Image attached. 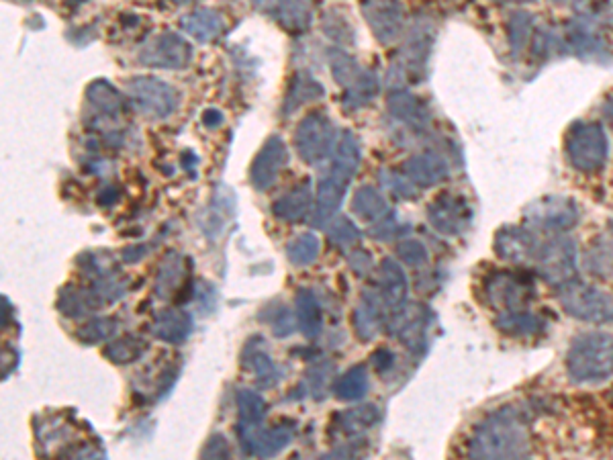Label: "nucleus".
Here are the masks:
<instances>
[{
    "label": "nucleus",
    "mask_w": 613,
    "mask_h": 460,
    "mask_svg": "<svg viewBox=\"0 0 613 460\" xmlns=\"http://www.w3.org/2000/svg\"><path fill=\"white\" fill-rule=\"evenodd\" d=\"M468 458H526L532 454L530 416L515 405L501 407L475 428L466 448Z\"/></svg>",
    "instance_id": "nucleus-1"
},
{
    "label": "nucleus",
    "mask_w": 613,
    "mask_h": 460,
    "mask_svg": "<svg viewBox=\"0 0 613 460\" xmlns=\"http://www.w3.org/2000/svg\"><path fill=\"white\" fill-rule=\"evenodd\" d=\"M613 23V11L607 0H587L564 31V45L571 54L585 62L607 64L613 60L605 27Z\"/></svg>",
    "instance_id": "nucleus-2"
},
{
    "label": "nucleus",
    "mask_w": 613,
    "mask_h": 460,
    "mask_svg": "<svg viewBox=\"0 0 613 460\" xmlns=\"http://www.w3.org/2000/svg\"><path fill=\"white\" fill-rule=\"evenodd\" d=\"M436 41V25L432 17H417L405 37L401 52L389 68L387 82L391 90H401L407 84H419L428 74L430 56Z\"/></svg>",
    "instance_id": "nucleus-3"
},
{
    "label": "nucleus",
    "mask_w": 613,
    "mask_h": 460,
    "mask_svg": "<svg viewBox=\"0 0 613 460\" xmlns=\"http://www.w3.org/2000/svg\"><path fill=\"white\" fill-rule=\"evenodd\" d=\"M567 373L577 385H595L613 377V336L587 332L567 352Z\"/></svg>",
    "instance_id": "nucleus-4"
},
{
    "label": "nucleus",
    "mask_w": 613,
    "mask_h": 460,
    "mask_svg": "<svg viewBox=\"0 0 613 460\" xmlns=\"http://www.w3.org/2000/svg\"><path fill=\"white\" fill-rule=\"evenodd\" d=\"M564 156L581 174L601 172L609 156L607 133L595 121L573 123L564 135Z\"/></svg>",
    "instance_id": "nucleus-5"
},
{
    "label": "nucleus",
    "mask_w": 613,
    "mask_h": 460,
    "mask_svg": "<svg viewBox=\"0 0 613 460\" xmlns=\"http://www.w3.org/2000/svg\"><path fill=\"white\" fill-rule=\"evenodd\" d=\"M534 266L540 279H544V283L550 287L560 289L569 285L579 274V248L575 240L564 234L548 236L538 250Z\"/></svg>",
    "instance_id": "nucleus-6"
},
{
    "label": "nucleus",
    "mask_w": 613,
    "mask_h": 460,
    "mask_svg": "<svg viewBox=\"0 0 613 460\" xmlns=\"http://www.w3.org/2000/svg\"><path fill=\"white\" fill-rule=\"evenodd\" d=\"M536 297L532 276L522 270H493L483 281V299L495 311L528 307Z\"/></svg>",
    "instance_id": "nucleus-7"
},
{
    "label": "nucleus",
    "mask_w": 613,
    "mask_h": 460,
    "mask_svg": "<svg viewBox=\"0 0 613 460\" xmlns=\"http://www.w3.org/2000/svg\"><path fill=\"white\" fill-rule=\"evenodd\" d=\"M127 99L146 119H166L180 107V92L154 76H137L127 82Z\"/></svg>",
    "instance_id": "nucleus-8"
},
{
    "label": "nucleus",
    "mask_w": 613,
    "mask_h": 460,
    "mask_svg": "<svg viewBox=\"0 0 613 460\" xmlns=\"http://www.w3.org/2000/svg\"><path fill=\"white\" fill-rule=\"evenodd\" d=\"M556 291L562 309L571 317L587 324H613V295L579 279Z\"/></svg>",
    "instance_id": "nucleus-9"
},
{
    "label": "nucleus",
    "mask_w": 613,
    "mask_h": 460,
    "mask_svg": "<svg viewBox=\"0 0 613 460\" xmlns=\"http://www.w3.org/2000/svg\"><path fill=\"white\" fill-rule=\"evenodd\" d=\"M524 221L536 234H567L581 221V207L569 197L550 195L528 205Z\"/></svg>",
    "instance_id": "nucleus-10"
},
{
    "label": "nucleus",
    "mask_w": 613,
    "mask_h": 460,
    "mask_svg": "<svg viewBox=\"0 0 613 460\" xmlns=\"http://www.w3.org/2000/svg\"><path fill=\"white\" fill-rule=\"evenodd\" d=\"M338 140V127L325 113L307 115L295 129V150L309 166H317L332 156Z\"/></svg>",
    "instance_id": "nucleus-11"
},
{
    "label": "nucleus",
    "mask_w": 613,
    "mask_h": 460,
    "mask_svg": "<svg viewBox=\"0 0 613 460\" xmlns=\"http://www.w3.org/2000/svg\"><path fill=\"white\" fill-rule=\"evenodd\" d=\"M195 60L193 45L178 33H160L141 45L137 62L158 70H186Z\"/></svg>",
    "instance_id": "nucleus-12"
},
{
    "label": "nucleus",
    "mask_w": 613,
    "mask_h": 460,
    "mask_svg": "<svg viewBox=\"0 0 613 460\" xmlns=\"http://www.w3.org/2000/svg\"><path fill=\"white\" fill-rule=\"evenodd\" d=\"M389 332L415 356H421L428 348V336L432 328V313L423 305L405 303L389 319Z\"/></svg>",
    "instance_id": "nucleus-13"
},
{
    "label": "nucleus",
    "mask_w": 613,
    "mask_h": 460,
    "mask_svg": "<svg viewBox=\"0 0 613 460\" xmlns=\"http://www.w3.org/2000/svg\"><path fill=\"white\" fill-rule=\"evenodd\" d=\"M362 17L381 45H391L405 33L407 9L401 0H362Z\"/></svg>",
    "instance_id": "nucleus-14"
},
{
    "label": "nucleus",
    "mask_w": 613,
    "mask_h": 460,
    "mask_svg": "<svg viewBox=\"0 0 613 460\" xmlns=\"http://www.w3.org/2000/svg\"><path fill=\"white\" fill-rule=\"evenodd\" d=\"M428 221L438 234L456 238L462 236L470 227V223H473V209H470L464 197L444 193L430 203Z\"/></svg>",
    "instance_id": "nucleus-15"
},
{
    "label": "nucleus",
    "mask_w": 613,
    "mask_h": 460,
    "mask_svg": "<svg viewBox=\"0 0 613 460\" xmlns=\"http://www.w3.org/2000/svg\"><path fill=\"white\" fill-rule=\"evenodd\" d=\"M256 11L289 33H305L315 17L313 0H252Z\"/></svg>",
    "instance_id": "nucleus-16"
},
{
    "label": "nucleus",
    "mask_w": 613,
    "mask_h": 460,
    "mask_svg": "<svg viewBox=\"0 0 613 460\" xmlns=\"http://www.w3.org/2000/svg\"><path fill=\"white\" fill-rule=\"evenodd\" d=\"M542 242L534 229L526 227H515L507 225L501 227L495 236V254L511 264L524 266V264H534L538 250Z\"/></svg>",
    "instance_id": "nucleus-17"
},
{
    "label": "nucleus",
    "mask_w": 613,
    "mask_h": 460,
    "mask_svg": "<svg viewBox=\"0 0 613 460\" xmlns=\"http://www.w3.org/2000/svg\"><path fill=\"white\" fill-rule=\"evenodd\" d=\"M289 164V148L282 142V137L272 135L270 140L256 154L250 168V182L256 191H268L274 187L280 172Z\"/></svg>",
    "instance_id": "nucleus-18"
},
{
    "label": "nucleus",
    "mask_w": 613,
    "mask_h": 460,
    "mask_svg": "<svg viewBox=\"0 0 613 460\" xmlns=\"http://www.w3.org/2000/svg\"><path fill=\"white\" fill-rule=\"evenodd\" d=\"M297 426L293 422H282L272 428H254V430H242L240 440L242 448L248 456H258V458H272L280 454L285 448L291 446L295 440Z\"/></svg>",
    "instance_id": "nucleus-19"
},
{
    "label": "nucleus",
    "mask_w": 613,
    "mask_h": 460,
    "mask_svg": "<svg viewBox=\"0 0 613 460\" xmlns=\"http://www.w3.org/2000/svg\"><path fill=\"white\" fill-rule=\"evenodd\" d=\"M391 319V311L385 307V303L381 301L379 293L374 289L364 291L360 305L356 307L354 315H352V324H354V332L362 342H370L376 336L383 332V328L389 326Z\"/></svg>",
    "instance_id": "nucleus-20"
},
{
    "label": "nucleus",
    "mask_w": 613,
    "mask_h": 460,
    "mask_svg": "<svg viewBox=\"0 0 613 460\" xmlns=\"http://www.w3.org/2000/svg\"><path fill=\"white\" fill-rule=\"evenodd\" d=\"M374 291L379 293L381 301L391 311V315L397 313L407 303V293H409V283L403 266L393 258H385L379 264V270H376Z\"/></svg>",
    "instance_id": "nucleus-21"
},
{
    "label": "nucleus",
    "mask_w": 613,
    "mask_h": 460,
    "mask_svg": "<svg viewBox=\"0 0 613 460\" xmlns=\"http://www.w3.org/2000/svg\"><path fill=\"white\" fill-rule=\"evenodd\" d=\"M387 109L397 123L409 127L415 133H423L432 125V113L428 105L419 97L411 95V92L405 88L391 90V95L387 99Z\"/></svg>",
    "instance_id": "nucleus-22"
},
{
    "label": "nucleus",
    "mask_w": 613,
    "mask_h": 460,
    "mask_svg": "<svg viewBox=\"0 0 613 460\" xmlns=\"http://www.w3.org/2000/svg\"><path fill=\"white\" fill-rule=\"evenodd\" d=\"M403 174L415 184L417 189H432L448 178L450 164L442 154L428 150L405 160Z\"/></svg>",
    "instance_id": "nucleus-23"
},
{
    "label": "nucleus",
    "mask_w": 613,
    "mask_h": 460,
    "mask_svg": "<svg viewBox=\"0 0 613 460\" xmlns=\"http://www.w3.org/2000/svg\"><path fill=\"white\" fill-rule=\"evenodd\" d=\"M495 326L499 332H503L509 338H538L546 334L548 319L542 313L524 309L513 311H501L495 319Z\"/></svg>",
    "instance_id": "nucleus-24"
},
{
    "label": "nucleus",
    "mask_w": 613,
    "mask_h": 460,
    "mask_svg": "<svg viewBox=\"0 0 613 460\" xmlns=\"http://www.w3.org/2000/svg\"><path fill=\"white\" fill-rule=\"evenodd\" d=\"M346 191H348V184L338 180L332 174H327L319 180L317 195H315V213H313L315 227H325L336 219L344 203Z\"/></svg>",
    "instance_id": "nucleus-25"
},
{
    "label": "nucleus",
    "mask_w": 613,
    "mask_h": 460,
    "mask_svg": "<svg viewBox=\"0 0 613 460\" xmlns=\"http://www.w3.org/2000/svg\"><path fill=\"white\" fill-rule=\"evenodd\" d=\"M242 364L254 375L258 387L262 389H272L282 379L280 368L276 366L272 356L266 352L262 338H254L248 342L242 354Z\"/></svg>",
    "instance_id": "nucleus-26"
},
{
    "label": "nucleus",
    "mask_w": 613,
    "mask_h": 460,
    "mask_svg": "<svg viewBox=\"0 0 613 460\" xmlns=\"http://www.w3.org/2000/svg\"><path fill=\"white\" fill-rule=\"evenodd\" d=\"M311 209H313L311 182L305 180L274 201L272 215L278 221H285V223H301L311 215Z\"/></svg>",
    "instance_id": "nucleus-27"
},
{
    "label": "nucleus",
    "mask_w": 613,
    "mask_h": 460,
    "mask_svg": "<svg viewBox=\"0 0 613 460\" xmlns=\"http://www.w3.org/2000/svg\"><path fill=\"white\" fill-rule=\"evenodd\" d=\"M195 328L193 315L182 309H164L154 317L152 334L166 344H182L191 338Z\"/></svg>",
    "instance_id": "nucleus-28"
},
{
    "label": "nucleus",
    "mask_w": 613,
    "mask_h": 460,
    "mask_svg": "<svg viewBox=\"0 0 613 460\" xmlns=\"http://www.w3.org/2000/svg\"><path fill=\"white\" fill-rule=\"evenodd\" d=\"M332 166H329V174L336 176L338 180L350 184V180L358 174L360 160H362V150L358 137L352 131H342L340 140L332 152Z\"/></svg>",
    "instance_id": "nucleus-29"
},
{
    "label": "nucleus",
    "mask_w": 613,
    "mask_h": 460,
    "mask_svg": "<svg viewBox=\"0 0 613 460\" xmlns=\"http://www.w3.org/2000/svg\"><path fill=\"white\" fill-rule=\"evenodd\" d=\"M180 27H182L184 33L195 37L201 43H211V41L219 39L225 31V23H223L221 13H217L215 9H205V7L186 13L180 19Z\"/></svg>",
    "instance_id": "nucleus-30"
},
{
    "label": "nucleus",
    "mask_w": 613,
    "mask_h": 460,
    "mask_svg": "<svg viewBox=\"0 0 613 460\" xmlns=\"http://www.w3.org/2000/svg\"><path fill=\"white\" fill-rule=\"evenodd\" d=\"M381 422V409L376 405H358L344 409L332 418V428L344 436H358Z\"/></svg>",
    "instance_id": "nucleus-31"
},
{
    "label": "nucleus",
    "mask_w": 613,
    "mask_h": 460,
    "mask_svg": "<svg viewBox=\"0 0 613 460\" xmlns=\"http://www.w3.org/2000/svg\"><path fill=\"white\" fill-rule=\"evenodd\" d=\"M325 97V88L323 84L313 78L307 72H299L295 74V78L289 84V90L285 95V103H282V115H293L295 111H299L301 107L323 99Z\"/></svg>",
    "instance_id": "nucleus-32"
},
{
    "label": "nucleus",
    "mask_w": 613,
    "mask_h": 460,
    "mask_svg": "<svg viewBox=\"0 0 613 460\" xmlns=\"http://www.w3.org/2000/svg\"><path fill=\"white\" fill-rule=\"evenodd\" d=\"M99 307H105V305L99 299V295L94 293L92 287L84 289V287L68 285L58 295V311L70 319L84 317L92 311H97Z\"/></svg>",
    "instance_id": "nucleus-33"
},
{
    "label": "nucleus",
    "mask_w": 613,
    "mask_h": 460,
    "mask_svg": "<svg viewBox=\"0 0 613 460\" xmlns=\"http://www.w3.org/2000/svg\"><path fill=\"white\" fill-rule=\"evenodd\" d=\"M352 213L366 223H379L381 219L391 215L393 209L389 207L387 197L379 189L370 187V184H364V187H360L354 193Z\"/></svg>",
    "instance_id": "nucleus-34"
},
{
    "label": "nucleus",
    "mask_w": 613,
    "mask_h": 460,
    "mask_svg": "<svg viewBox=\"0 0 613 460\" xmlns=\"http://www.w3.org/2000/svg\"><path fill=\"white\" fill-rule=\"evenodd\" d=\"M379 92H381V78L372 70H362V74L346 88L342 107L348 113L360 111L379 97Z\"/></svg>",
    "instance_id": "nucleus-35"
},
{
    "label": "nucleus",
    "mask_w": 613,
    "mask_h": 460,
    "mask_svg": "<svg viewBox=\"0 0 613 460\" xmlns=\"http://www.w3.org/2000/svg\"><path fill=\"white\" fill-rule=\"evenodd\" d=\"M295 317H297V328L301 334L309 340H315L321 330H323V315H321V305L315 297L313 291L301 289L295 297Z\"/></svg>",
    "instance_id": "nucleus-36"
},
{
    "label": "nucleus",
    "mask_w": 613,
    "mask_h": 460,
    "mask_svg": "<svg viewBox=\"0 0 613 460\" xmlns=\"http://www.w3.org/2000/svg\"><path fill=\"white\" fill-rule=\"evenodd\" d=\"M86 101L105 117H119L125 109V99L109 80H94L86 88Z\"/></svg>",
    "instance_id": "nucleus-37"
},
{
    "label": "nucleus",
    "mask_w": 613,
    "mask_h": 460,
    "mask_svg": "<svg viewBox=\"0 0 613 460\" xmlns=\"http://www.w3.org/2000/svg\"><path fill=\"white\" fill-rule=\"evenodd\" d=\"M235 403H238V416H240L238 432L254 430L264 424L268 405L262 395H258L252 389H240L238 393H235Z\"/></svg>",
    "instance_id": "nucleus-38"
},
{
    "label": "nucleus",
    "mask_w": 613,
    "mask_h": 460,
    "mask_svg": "<svg viewBox=\"0 0 613 460\" xmlns=\"http://www.w3.org/2000/svg\"><path fill=\"white\" fill-rule=\"evenodd\" d=\"M534 33H536V25L530 13H513L507 23V41H509L511 54L522 56L526 50H530Z\"/></svg>",
    "instance_id": "nucleus-39"
},
{
    "label": "nucleus",
    "mask_w": 613,
    "mask_h": 460,
    "mask_svg": "<svg viewBox=\"0 0 613 460\" xmlns=\"http://www.w3.org/2000/svg\"><path fill=\"white\" fill-rule=\"evenodd\" d=\"M336 399L340 401H358L366 395L368 391V371L366 366L358 364V366H352L348 368V371L338 377V381H334V387H332Z\"/></svg>",
    "instance_id": "nucleus-40"
},
{
    "label": "nucleus",
    "mask_w": 613,
    "mask_h": 460,
    "mask_svg": "<svg viewBox=\"0 0 613 460\" xmlns=\"http://www.w3.org/2000/svg\"><path fill=\"white\" fill-rule=\"evenodd\" d=\"M184 276V260L178 254H168L158 268L156 276V293L160 299H170L178 291Z\"/></svg>",
    "instance_id": "nucleus-41"
},
{
    "label": "nucleus",
    "mask_w": 613,
    "mask_h": 460,
    "mask_svg": "<svg viewBox=\"0 0 613 460\" xmlns=\"http://www.w3.org/2000/svg\"><path fill=\"white\" fill-rule=\"evenodd\" d=\"M148 350V344L144 338L139 336H133V334H127L123 338H117V340H111L103 354L107 360H111L113 364H131L135 360H139L141 356L146 354Z\"/></svg>",
    "instance_id": "nucleus-42"
},
{
    "label": "nucleus",
    "mask_w": 613,
    "mask_h": 460,
    "mask_svg": "<svg viewBox=\"0 0 613 460\" xmlns=\"http://www.w3.org/2000/svg\"><path fill=\"white\" fill-rule=\"evenodd\" d=\"M117 330H119V321L115 317H94L76 330V338L78 342L92 346L111 340Z\"/></svg>",
    "instance_id": "nucleus-43"
},
{
    "label": "nucleus",
    "mask_w": 613,
    "mask_h": 460,
    "mask_svg": "<svg viewBox=\"0 0 613 460\" xmlns=\"http://www.w3.org/2000/svg\"><path fill=\"white\" fill-rule=\"evenodd\" d=\"M327 60H329V66H332V76L344 88H348L362 74V68L358 66L356 58H352V54H348L342 48L329 50Z\"/></svg>",
    "instance_id": "nucleus-44"
},
{
    "label": "nucleus",
    "mask_w": 613,
    "mask_h": 460,
    "mask_svg": "<svg viewBox=\"0 0 613 460\" xmlns=\"http://www.w3.org/2000/svg\"><path fill=\"white\" fill-rule=\"evenodd\" d=\"M327 236H329V242L338 246L340 250H354L362 240L360 229L348 217H338V219L329 223L327 225Z\"/></svg>",
    "instance_id": "nucleus-45"
},
{
    "label": "nucleus",
    "mask_w": 613,
    "mask_h": 460,
    "mask_svg": "<svg viewBox=\"0 0 613 460\" xmlns=\"http://www.w3.org/2000/svg\"><path fill=\"white\" fill-rule=\"evenodd\" d=\"M379 178H381V184L385 187V191L389 195H393L395 199L413 201L417 197V187L405 174H401L397 170H391V168H383L379 172Z\"/></svg>",
    "instance_id": "nucleus-46"
},
{
    "label": "nucleus",
    "mask_w": 613,
    "mask_h": 460,
    "mask_svg": "<svg viewBox=\"0 0 613 460\" xmlns=\"http://www.w3.org/2000/svg\"><path fill=\"white\" fill-rule=\"evenodd\" d=\"M319 252L321 244L313 234H303L287 246V256L295 266H309L311 262L317 260Z\"/></svg>",
    "instance_id": "nucleus-47"
},
{
    "label": "nucleus",
    "mask_w": 613,
    "mask_h": 460,
    "mask_svg": "<svg viewBox=\"0 0 613 460\" xmlns=\"http://www.w3.org/2000/svg\"><path fill=\"white\" fill-rule=\"evenodd\" d=\"M323 33L329 39H334L336 43H342V45H352L356 39L354 27L340 11H329L323 17Z\"/></svg>",
    "instance_id": "nucleus-48"
},
{
    "label": "nucleus",
    "mask_w": 613,
    "mask_h": 460,
    "mask_svg": "<svg viewBox=\"0 0 613 460\" xmlns=\"http://www.w3.org/2000/svg\"><path fill=\"white\" fill-rule=\"evenodd\" d=\"M587 266L593 274L609 276L613 274V244H595L587 256Z\"/></svg>",
    "instance_id": "nucleus-49"
},
{
    "label": "nucleus",
    "mask_w": 613,
    "mask_h": 460,
    "mask_svg": "<svg viewBox=\"0 0 613 460\" xmlns=\"http://www.w3.org/2000/svg\"><path fill=\"white\" fill-rule=\"evenodd\" d=\"M397 256H399V260L403 264L413 266V268H419V266H423V264L430 260L428 248L423 246L419 240H403V242H399Z\"/></svg>",
    "instance_id": "nucleus-50"
},
{
    "label": "nucleus",
    "mask_w": 613,
    "mask_h": 460,
    "mask_svg": "<svg viewBox=\"0 0 613 460\" xmlns=\"http://www.w3.org/2000/svg\"><path fill=\"white\" fill-rule=\"evenodd\" d=\"M405 232V227L397 221L395 211L391 215H387L385 219H381L379 223H372L370 227V236L379 242H391L395 238H399Z\"/></svg>",
    "instance_id": "nucleus-51"
},
{
    "label": "nucleus",
    "mask_w": 613,
    "mask_h": 460,
    "mask_svg": "<svg viewBox=\"0 0 613 460\" xmlns=\"http://www.w3.org/2000/svg\"><path fill=\"white\" fill-rule=\"evenodd\" d=\"M297 317L287 307H280L272 317V332L276 338H289L295 332Z\"/></svg>",
    "instance_id": "nucleus-52"
},
{
    "label": "nucleus",
    "mask_w": 613,
    "mask_h": 460,
    "mask_svg": "<svg viewBox=\"0 0 613 460\" xmlns=\"http://www.w3.org/2000/svg\"><path fill=\"white\" fill-rule=\"evenodd\" d=\"M201 456L203 458H209V460H215V458H229L231 456V448L227 444V440L221 436V434H213L205 448L201 450Z\"/></svg>",
    "instance_id": "nucleus-53"
},
{
    "label": "nucleus",
    "mask_w": 613,
    "mask_h": 460,
    "mask_svg": "<svg viewBox=\"0 0 613 460\" xmlns=\"http://www.w3.org/2000/svg\"><path fill=\"white\" fill-rule=\"evenodd\" d=\"M395 360H397V356H395L393 350H389V348L374 350L372 356H370V364L374 366V371H376V373H381V375H385V373L391 371V368L395 366Z\"/></svg>",
    "instance_id": "nucleus-54"
},
{
    "label": "nucleus",
    "mask_w": 613,
    "mask_h": 460,
    "mask_svg": "<svg viewBox=\"0 0 613 460\" xmlns=\"http://www.w3.org/2000/svg\"><path fill=\"white\" fill-rule=\"evenodd\" d=\"M348 262H350V268L358 274V276H364L372 270V256L370 252L366 250H360V248H354L350 254H348Z\"/></svg>",
    "instance_id": "nucleus-55"
},
{
    "label": "nucleus",
    "mask_w": 613,
    "mask_h": 460,
    "mask_svg": "<svg viewBox=\"0 0 613 460\" xmlns=\"http://www.w3.org/2000/svg\"><path fill=\"white\" fill-rule=\"evenodd\" d=\"M329 371V366L327 364H317L315 368H311L309 371V381H311V385H313V393H315V397L319 399L321 395L319 393H323L325 391V381H327V373Z\"/></svg>",
    "instance_id": "nucleus-56"
},
{
    "label": "nucleus",
    "mask_w": 613,
    "mask_h": 460,
    "mask_svg": "<svg viewBox=\"0 0 613 460\" xmlns=\"http://www.w3.org/2000/svg\"><path fill=\"white\" fill-rule=\"evenodd\" d=\"M119 201V191L115 189V187H107L105 191H101V195H99V203L103 205V207H111V205H115Z\"/></svg>",
    "instance_id": "nucleus-57"
},
{
    "label": "nucleus",
    "mask_w": 613,
    "mask_h": 460,
    "mask_svg": "<svg viewBox=\"0 0 613 460\" xmlns=\"http://www.w3.org/2000/svg\"><path fill=\"white\" fill-rule=\"evenodd\" d=\"M203 123L207 125V127H217V125H221L223 123V113L221 111H217V109H207L205 113H203Z\"/></svg>",
    "instance_id": "nucleus-58"
},
{
    "label": "nucleus",
    "mask_w": 613,
    "mask_h": 460,
    "mask_svg": "<svg viewBox=\"0 0 613 460\" xmlns=\"http://www.w3.org/2000/svg\"><path fill=\"white\" fill-rule=\"evenodd\" d=\"M146 246H139V248H127V250H123V260L125 262H129V264H133V262H137L139 258H144L146 256Z\"/></svg>",
    "instance_id": "nucleus-59"
},
{
    "label": "nucleus",
    "mask_w": 613,
    "mask_h": 460,
    "mask_svg": "<svg viewBox=\"0 0 613 460\" xmlns=\"http://www.w3.org/2000/svg\"><path fill=\"white\" fill-rule=\"evenodd\" d=\"M605 121L609 123V127L613 129V97H609L605 103H603V109H601Z\"/></svg>",
    "instance_id": "nucleus-60"
},
{
    "label": "nucleus",
    "mask_w": 613,
    "mask_h": 460,
    "mask_svg": "<svg viewBox=\"0 0 613 460\" xmlns=\"http://www.w3.org/2000/svg\"><path fill=\"white\" fill-rule=\"evenodd\" d=\"M495 3H503V5H528V3H536V0H495Z\"/></svg>",
    "instance_id": "nucleus-61"
},
{
    "label": "nucleus",
    "mask_w": 613,
    "mask_h": 460,
    "mask_svg": "<svg viewBox=\"0 0 613 460\" xmlns=\"http://www.w3.org/2000/svg\"><path fill=\"white\" fill-rule=\"evenodd\" d=\"M168 3H174V5H188V3H193V0H168Z\"/></svg>",
    "instance_id": "nucleus-62"
},
{
    "label": "nucleus",
    "mask_w": 613,
    "mask_h": 460,
    "mask_svg": "<svg viewBox=\"0 0 613 460\" xmlns=\"http://www.w3.org/2000/svg\"><path fill=\"white\" fill-rule=\"evenodd\" d=\"M552 3H556V5H564V3H571V0H552Z\"/></svg>",
    "instance_id": "nucleus-63"
},
{
    "label": "nucleus",
    "mask_w": 613,
    "mask_h": 460,
    "mask_svg": "<svg viewBox=\"0 0 613 460\" xmlns=\"http://www.w3.org/2000/svg\"><path fill=\"white\" fill-rule=\"evenodd\" d=\"M80 3H84V0H80Z\"/></svg>",
    "instance_id": "nucleus-64"
}]
</instances>
